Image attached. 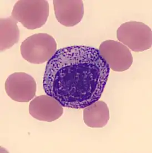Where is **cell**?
Masks as SVG:
<instances>
[{
  "instance_id": "obj_2",
  "label": "cell",
  "mask_w": 152,
  "mask_h": 153,
  "mask_svg": "<svg viewBox=\"0 0 152 153\" xmlns=\"http://www.w3.org/2000/svg\"><path fill=\"white\" fill-rule=\"evenodd\" d=\"M47 1H18L12 11L11 16L28 30L42 27L49 16Z\"/></svg>"
},
{
  "instance_id": "obj_3",
  "label": "cell",
  "mask_w": 152,
  "mask_h": 153,
  "mask_svg": "<svg viewBox=\"0 0 152 153\" xmlns=\"http://www.w3.org/2000/svg\"><path fill=\"white\" fill-rule=\"evenodd\" d=\"M57 43L47 33H37L27 38L20 46L24 59L30 63L39 65L49 61L57 51Z\"/></svg>"
},
{
  "instance_id": "obj_7",
  "label": "cell",
  "mask_w": 152,
  "mask_h": 153,
  "mask_svg": "<svg viewBox=\"0 0 152 153\" xmlns=\"http://www.w3.org/2000/svg\"><path fill=\"white\" fill-rule=\"evenodd\" d=\"M63 107L48 95L36 97L29 104L30 114L40 121L52 122L63 114Z\"/></svg>"
},
{
  "instance_id": "obj_10",
  "label": "cell",
  "mask_w": 152,
  "mask_h": 153,
  "mask_svg": "<svg viewBox=\"0 0 152 153\" xmlns=\"http://www.w3.org/2000/svg\"><path fill=\"white\" fill-rule=\"evenodd\" d=\"M1 27V51L10 48L19 42V30L17 26V21L11 16L0 19Z\"/></svg>"
},
{
  "instance_id": "obj_4",
  "label": "cell",
  "mask_w": 152,
  "mask_h": 153,
  "mask_svg": "<svg viewBox=\"0 0 152 153\" xmlns=\"http://www.w3.org/2000/svg\"><path fill=\"white\" fill-rule=\"evenodd\" d=\"M117 37L119 42L135 52L145 51L152 47V30L142 22L123 23L117 31Z\"/></svg>"
},
{
  "instance_id": "obj_8",
  "label": "cell",
  "mask_w": 152,
  "mask_h": 153,
  "mask_svg": "<svg viewBox=\"0 0 152 153\" xmlns=\"http://www.w3.org/2000/svg\"><path fill=\"white\" fill-rule=\"evenodd\" d=\"M56 18L66 27H73L80 23L84 15L83 1H53Z\"/></svg>"
},
{
  "instance_id": "obj_1",
  "label": "cell",
  "mask_w": 152,
  "mask_h": 153,
  "mask_svg": "<svg viewBox=\"0 0 152 153\" xmlns=\"http://www.w3.org/2000/svg\"><path fill=\"white\" fill-rule=\"evenodd\" d=\"M110 72L99 50L89 46L66 47L57 50L47 62L43 88L63 107L84 109L99 100Z\"/></svg>"
},
{
  "instance_id": "obj_9",
  "label": "cell",
  "mask_w": 152,
  "mask_h": 153,
  "mask_svg": "<svg viewBox=\"0 0 152 153\" xmlns=\"http://www.w3.org/2000/svg\"><path fill=\"white\" fill-rule=\"evenodd\" d=\"M109 119V109L102 100H98L83 109L84 122L88 127L103 128L106 126Z\"/></svg>"
},
{
  "instance_id": "obj_6",
  "label": "cell",
  "mask_w": 152,
  "mask_h": 153,
  "mask_svg": "<svg viewBox=\"0 0 152 153\" xmlns=\"http://www.w3.org/2000/svg\"><path fill=\"white\" fill-rule=\"evenodd\" d=\"M4 87L8 96L13 100L27 103L36 96L37 84L30 74L16 72L8 76Z\"/></svg>"
},
{
  "instance_id": "obj_5",
  "label": "cell",
  "mask_w": 152,
  "mask_h": 153,
  "mask_svg": "<svg viewBox=\"0 0 152 153\" xmlns=\"http://www.w3.org/2000/svg\"><path fill=\"white\" fill-rule=\"evenodd\" d=\"M99 51L110 69L115 72H124L133 64V56L130 51L121 42L107 40L101 44Z\"/></svg>"
}]
</instances>
